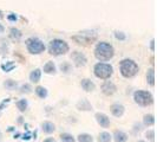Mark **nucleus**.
<instances>
[{
  "mask_svg": "<svg viewBox=\"0 0 157 142\" xmlns=\"http://www.w3.org/2000/svg\"><path fill=\"white\" fill-rule=\"evenodd\" d=\"M115 55V50L113 46L106 43V41H101L97 44V46L94 49V56L98 61L101 62H108Z\"/></svg>",
  "mask_w": 157,
  "mask_h": 142,
  "instance_id": "nucleus-1",
  "label": "nucleus"
},
{
  "mask_svg": "<svg viewBox=\"0 0 157 142\" xmlns=\"http://www.w3.org/2000/svg\"><path fill=\"white\" fill-rule=\"evenodd\" d=\"M121 73L125 78H131L138 72V65L132 59H123L119 64Z\"/></svg>",
  "mask_w": 157,
  "mask_h": 142,
  "instance_id": "nucleus-2",
  "label": "nucleus"
},
{
  "mask_svg": "<svg viewBox=\"0 0 157 142\" xmlns=\"http://www.w3.org/2000/svg\"><path fill=\"white\" fill-rule=\"evenodd\" d=\"M69 45L65 40L62 39H53L48 44V53L53 56H62L69 52Z\"/></svg>",
  "mask_w": 157,
  "mask_h": 142,
  "instance_id": "nucleus-3",
  "label": "nucleus"
},
{
  "mask_svg": "<svg viewBox=\"0 0 157 142\" xmlns=\"http://www.w3.org/2000/svg\"><path fill=\"white\" fill-rule=\"evenodd\" d=\"M94 75L96 77L101 79H108L110 78L113 73V69L111 66L110 64H106V63H97L94 65Z\"/></svg>",
  "mask_w": 157,
  "mask_h": 142,
  "instance_id": "nucleus-4",
  "label": "nucleus"
},
{
  "mask_svg": "<svg viewBox=\"0 0 157 142\" xmlns=\"http://www.w3.org/2000/svg\"><path fill=\"white\" fill-rule=\"evenodd\" d=\"M26 47L27 51L32 55H40L41 52L45 51V45L44 43L38 38H29L26 40Z\"/></svg>",
  "mask_w": 157,
  "mask_h": 142,
  "instance_id": "nucleus-5",
  "label": "nucleus"
},
{
  "mask_svg": "<svg viewBox=\"0 0 157 142\" xmlns=\"http://www.w3.org/2000/svg\"><path fill=\"white\" fill-rule=\"evenodd\" d=\"M134 100L137 104H140L142 107H147L150 105L154 102V97L150 94L149 91H143V90H138L134 94Z\"/></svg>",
  "mask_w": 157,
  "mask_h": 142,
  "instance_id": "nucleus-6",
  "label": "nucleus"
},
{
  "mask_svg": "<svg viewBox=\"0 0 157 142\" xmlns=\"http://www.w3.org/2000/svg\"><path fill=\"white\" fill-rule=\"evenodd\" d=\"M72 39L75 41H77V44H79V45H90L97 39V36L92 34V33L91 34H89V33H79L77 36H73Z\"/></svg>",
  "mask_w": 157,
  "mask_h": 142,
  "instance_id": "nucleus-7",
  "label": "nucleus"
},
{
  "mask_svg": "<svg viewBox=\"0 0 157 142\" xmlns=\"http://www.w3.org/2000/svg\"><path fill=\"white\" fill-rule=\"evenodd\" d=\"M71 59L73 61V63H75L76 66H84L87 62L85 55L79 52V51H73L72 55H71Z\"/></svg>",
  "mask_w": 157,
  "mask_h": 142,
  "instance_id": "nucleus-8",
  "label": "nucleus"
},
{
  "mask_svg": "<svg viewBox=\"0 0 157 142\" xmlns=\"http://www.w3.org/2000/svg\"><path fill=\"white\" fill-rule=\"evenodd\" d=\"M96 121L98 122V124L103 128H108V127L110 126V118L108 117L105 114H103V112H97L96 114Z\"/></svg>",
  "mask_w": 157,
  "mask_h": 142,
  "instance_id": "nucleus-9",
  "label": "nucleus"
},
{
  "mask_svg": "<svg viewBox=\"0 0 157 142\" xmlns=\"http://www.w3.org/2000/svg\"><path fill=\"white\" fill-rule=\"evenodd\" d=\"M116 90H117L116 85H115L112 82H110V81H106V82L102 85L103 94L106 95V96H110V95L115 94V93H116Z\"/></svg>",
  "mask_w": 157,
  "mask_h": 142,
  "instance_id": "nucleus-10",
  "label": "nucleus"
},
{
  "mask_svg": "<svg viewBox=\"0 0 157 142\" xmlns=\"http://www.w3.org/2000/svg\"><path fill=\"white\" fill-rule=\"evenodd\" d=\"M110 110L112 112L113 116L116 117H121L123 114H124V107L122 104H118V103H115L110 107Z\"/></svg>",
  "mask_w": 157,
  "mask_h": 142,
  "instance_id": "nucleus-11",
  "label": "nucleus"
},
{
  "mask_svg": "<svg viewBox=\"0 0 157 142\" xmlns=\"http://www.w3.org/2000/svg\"><path fill=\"white\" fill-rule=\"evenodd\" d=\"M80 84H82V88H83L85 91H87V93H89V91H94V88H96L94 82L87 78L82 79V83H80Z\"/></svg>",
  "mask_w": 157,
  "mask_h": 142,
  "instance_id": "nucleus-12",
  "label": "nucleus"
},
{
  "mask_svg": "<svg viewBox=\"0 0 157 142\" xmlns=\"http://www.w3.org/2000/svg\"><path fill=\"white\" fill-rule=\"evenodd\" d=\"M113 140H115V142H126L128 141V135L122 130H116L113 134Z\"/></svg>",
  "mask_w": 157,
  "mask_h": 142,
  "instance_id": "nucleus-13",
  "label": "nucleus"
},
{
  "mask_svg": "<svg viewBox=\"0 0 157 142\" xmlns=\"http://www.w3.org/2000/svg\"><path fill=\"white\" fill-rule=\"evenodd\" d=\"M41 129H43V132L44 133H46V134H51V133H53L56 130V127L55 124L52 123V122H43V124H41Z\"/></svg>",
  "mask_w": 157,
  "mask_h": 142,
  "instance_id": "nucleus-14",
  "label": "nucleus"
},
{
  "mask_svg": "<svg viewBox=\"0 0 157 142\" xmlns=\"http://www.w3.org/2000/svg\"><path fill=\"white\" fill-rule=\"evenodd\" d=\"M41 77V70L40 69H36L30 73V81L32 83H38Z\"/></svg>",
  "mask_w": 157,
  "mask_h": 142,
  "instance_id": "nucleus-15",
  "label": "nucleus"
},
{
  "mask_svg": "<svg viewBox=\"0 0 157 142\" xmlns=\"http://www.w3.org/2000/svg\"><path fill=\"white\" fill-rule=\"evenodd\" d=\"M147 81H148V83L151 87L155 85V70H154V68L149 69L148 72H147Z\"/></svg>",
  "mask_w": 157,
  "mask_h": 142,
  "instance_id": "nucleus-16",
  "label": "nucleus"
},
{
  "mask_svg": "<svg viewBox=\"0 0 157 142\" xmlns=\"http://www.w3.org/2000/svg\"><path fill=\"white\" fill-rule=\"evenodd\" d=\"M44 72L45 73H48V75H52L56 72V65L53 62H47L45 65H44Z\"/></svg>",
  "mask_w": 157,
  "mask_h": 142,
  "instance_id": "nucleus-17",
  "label": "nucleus"
},
{
  "mask_svg": "<svg viewBox=\"0 0 157 142\" xmlns=\"http://www.w3.org/2000/svg\"><path fill=\"white\" fill-rule=\"evenodd\" d=\"M77 107H78L79 110H91V109H92L91 104L89 103L87 100H82V101L77 104Z\"/></svg>",
  "mask_w": 157,
  "mask_h": 142,
  "instance_id": "nucleus-18",
  "label": "nucleus"
},
{
  "mask_svg": "<svg viewBox=\"0 0 157 142\" xmlns=\"http://www.w3.org/2000/svg\"><path fill=\"white\" fill-rule=\"evenodd\" d=\"M21 32H20V30H18V29H16V27H12L11 30H10V37L12 38V39L14 40H19L20 38H21Z\"/></svg>",
  "mask_w": 157,
  "mask_h": 142,
  "instance_id": "nucleus-19",
  "label": "nucleus"
},
{
  "mask_svg": "<svg viewBox=\"0 0 157 142\" xmlns=\"http://www.w3.org/2000/svg\"><path fill=\"white\" fill-rule=\"evenodd\" d=\"M4 87L6 88L7 90H14L18 87V83H17L16 81H13V79H7V81H5Z\"/></svg>",
  "mask_w": 157,
  "mask_h": 142,
  "instance_id": "nucleus-20",
  "label": "nucleus"
},
{
  "mask_svg": "<svg viewBox=\"0 0 157 142\" xmlns=\"http://www.w3.org/2000/svg\"><path fill=\"white\" fill-rule=\"evenodd\" d=\"M143 123L148 127L154 126V123H155V117H154V115H145L144 118H143Z\"/></svg>",
  "mask_w": 157,
  "mask_h": 142,
  "instance_id": "nucleus-21",
  "label": "nucleus"
},
{
  "mask_svg": "<svg viewBox=\"0 0 157 142\" xmlns=\"http://www.w3.org/2000/svg\"><path fill=\"white\" fill-rule=\"evenodd\" d=\"M98 142H111V135L108 132H103L99 134Z\"/></svg>",
  "mask_w": 157,
  "mask_h": 142,
  "instance_id": "nucleus-22",
  "label": "nucleus"
},
{
  "mask_svg": "<svg viewBox=\"0 0 157 142\" xmlns=\"http://www.w3.org/2000/svg\"><path fill=\"white\" fill-rule=\"evenodd\" d=\"M27 105H29V103H27L26 100H19L17 102V108L21 111V112H24V111L27 109Z\"/></svg>",
  "mask_w": 157,
  "mask_h": 142,
  "instance_id": "nucleus-23",
  "label": "nucleus"
},
{
  "mask_svg": "<svg viewBox=\"0 0 157 142\" xmlns=\"http://www.w3.org/2000/svg\"><path fill=\"white\" fill-rule=\"evenodd\" d=\"M34 91H36V94L38 95V97H40V98H45L47 96V90L44 87H37Z\"/></svg>",
  "mask_w": 157,
  "mask_h": 142,
  "instance_id": "nucleus-24",
  "label": "nucleus"
},
{
  "mask_svg": "<svg viewBox=\"0 0 157 142\" xmlns=\"http://www.w3.org/2000/svg\"><path fill=\"white\" fill-rule=\"evenodd\" d=\"M78 142H92L94 141V137L90 134H80L78 135Z\"/></svg>",
  "mask_w": 157,
  "mask_h": 142,
  "instance_id": "nucleus-25",
  "label": "nucleus"
},
{
  "mask_svg": "<svg viewBox=\"0 0 157 142\" xmlns=\"http://www.w3.org/2000/svg\"><path fill=\"white\" fill-rule=\"evenodd\" d=\"M14 68H16V64L13 63V62H7L6 64H2L1 65V69L5 71V72H10V71L13 70Z\"/></svg>",
  "mask_w": 157,
  "mask_h": 142,
  "instance_id": "nucleus-26",
  "label": "nucleus"
},
{
  "mask_svg": "<svg viewBox=\"0 0 157 142\" xmlns=\"http://www.w3.org/2000/svg\"><path fill=\"white\" fill-rule=\"evenodd\" d=\"M60 140L63 142H75V137L69 133H64L60 135Z\"/></svg>",
  "mask_w": 157,
  "mask_h": 142,
  "instance_id": "nucleus-27",
  "label": "nucleus"
},
{
  "mask_svg": "<svg viewBox=\"0 0 157 142\" xmlns=\"http://www.w3.org/2000/svg\"><path fill=\"white\" fill-rule=\"evenodd\" d=\"M31 91H32V88L30 84H24L20 88V93H23V94H30Z\"/></svg>",
  "mask_w": 157,
  "mask_h": 142,
  "instance_id": "nucleus-28",
  "label": "nucleus"
},
{
  "mask_svg": "<svg viewBox=\"0 0 157 142\" xmlns=\"http://www.w3.org/2000/svg\"><path fill=\"white\" fill-rule=\"evenodd\" d=\"M60 70L64 71L65 73H69L71 71V65L69 63H62L60 64Z\"/></svg>",
  "mask_w": 157,
  "mask_h": 142,
  "instance_id": "nucleus-29",
  "label": "nucleus"
},
{
  "mask_svg": "<svg viewBox=\"0 0 157 142\" xmlns=\"http://www.w3.org/2000/svg\"><path fill=\"white\" fill-rule=\"evenodd\" d=\"M145 136H147L151 142L155 141V132H154V130H149V132H147Z\"/></svg>",
  "mask_w": 157,
  "mask_h": 142,
  "instance_id": "nucleus-30",
  "label": "nucleus"
},
{
  "mask_svg": "<svg viewBox=\"0 0 157 142\" xmlns=\"http://www.w3.org/2000/svg\"><path fill=\"white\" fill-rule=\"evenodd\" d=\"M115 37H116V38H117L118 40H125V34H124V33H123V32H116V33H115Z\"/></svg>",
  "mask_w": 157,
  "mask_h": 142,
  "instance_id": "nucleus-31",
  "label": "nucleus"
},
{
  "mask_svg": "<svg viewBox=\"0 0 157 142\" xmlns=\"http://www.w3.org/2000/svg\"><path fill=\"white\" fill-rule=\"evenodd\" d=\"M154 45H155V40L152 39V40H151V43H150V49H151V51H155V47H154Z\"/></svg>",
  "mask_w": 157,
  "mask_h": 142,
  "instance_id": "nucleus-32",
  "label": "nucleus"
},
{
  "mask_svg": "<svg viewBox=\"0 0 157 142\" xmlns=\"http://www.w3.org/2000/svg\"><path fill=\"white\" fill-rule=\"evenodd\" d=\"M10 20H17V16L16 14H11V16H8L7 17Z\"/></svg>",
  "mask_w": 157,
  "mask_h": 142,
  "instance_id": "nucleus-33",
  "label": "nucleus"
},
{
  "mask_svg": "<svg viewBox=\"0 0 157 142\" xmlns=\"http://www.w3.org/2000/svg\"><path fill=\"white\" fill-rule=\"evenodd\" d=\"M43 142H57V141H56L55 139H52V137H47L46 140H44Z\"/></svg>",
  "mask_w": 157,
  "mask_h": 142,
  "instance_id": "nucleus-34",
  "label": "nucleus"
},
{
  "mask_svg": "<svg viewBox=\"0 0 157 142\" xmlns=\"http://www.w3.org/2000/svg\"><path fill=\"white\" fill-rule=\"evenodd\" d=\"M4 31H5V27H4V26L0 24V34H1V33H4Z\"/></svg>",
  "mask_w": 157,
  "mask_h": 142,
  "instance_id": "nucleus-35",
  "label": "nucleus"
},
{
  "mask_svg": "<svg viewBox=\"0 0 157 142\" xmlns=\"http://www.w3.org/2000/svg\"><path fill=\"white\" fill-rule=\"evenodd\" d=\"M0 18H2V12L0 11Z\"/></svg>",
  "mask_w": 157,
  "mask_h": 142,
  "instance_id": "nucleus-36",
  "label": "nucleus"
},
{
  "mask_svg": "<svg viewBox=\"0 0 157 142\" xmlns=\"http://www.w3.org/2000/svg\"><path fill=\"white\" fill-rule=\"evenodd\" d=\"M0 140H1V132H0Z\"/></svg>",
  "mask_w": 157,
  "mask_h": 142,
  "instance_id": "nucleus-37",
  "label": "nucleus"
},
{
  "mask_svg": "<svg viewBox=\"0 0 157 142\" xmlns=\"http://www.w3.org/2000/svg\"><path fill=\"white\" fill-rule=\"evenodd\" d=\"M138 142H145V141H138Z\"/></svg>",
  "mask_w": 157,
  "mask_h": 142,
  "instance_id": "nucleus-38",
  "label": "nucleus"
}]
</instances>
